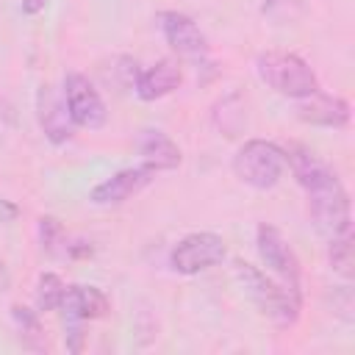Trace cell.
<instances>
[{
  "instance_id": "18",
  "label": "cell",
  "mask_w": 355,
  "mask_h": 355,
  "mask_svg": "<svg viewBox=\"0 0 355 355\" xmlns=\"http://www.w3.org/2000/svg\"><path fill=\"white\" fill-rule=\"evenodd\" d=\"M11 316L19 327V336L31 344V347H39V338H42V324H39V316L22 305H11Z\"/></svg>"
},
{
  "instance_id": "11",
  "label": "cell",
  "mask_w": 355,
  "mask_h": 355,
  "mask_svg": "<svg viewBox=\"0 0 355 355\" xmlns=\"http://www.w3.org/2000/svg\"><path fill=\"white\" fill-rule=\"evenodd\" d=\"M153 169L147 166H133V169H122L116 175H111L108 180L97 183L92 189V202L97 205H119L125 200H130L133 194H139L150 180H153Z\"/></svg>"
},
{
  "instance_id": "17",
  "label": "cell",
  "mask_w": 355,
  "mask_h": 355,
  "mask_svg": "<svg viewBox=\"0 0 355 355\" xmlns=\"http://www.w3.org/2000/svg\"><path fill=\"white\" fill-rule=\"evenodd\" d=\"M244 116H247L244 100L239 103V108H230V97H225V100H219V103L214 105V125H216L225 136H236V133L244 128Z\"/></svg>"
},
{
  "instance_id": "12",
  "label": "cell",
  "mask_w": 355,
  "mask_h": 355,
  "mask_svg": "<svg viewBox=\"0 0 355 355\" xmlns=\"http://www.w3.org/2000/svg\"><path fill=\"white\" fill-rule=\"evenodd\" d=\"M297 116H300L302 122H311V125L344 128V125L349 122V103L341 100V97H333V94L313 92V94H308V97L300 100Z\"/></svg>"
},
{
  "instance_id": "23",
  "label": "cell",
  "mask_w": 355,
  "mask_h": 355,
  "mask_svg": "<svg viewBox=\"0 0 355 355\" xmlns=\"http://www.w3.org/2000/svg\"><path fill=\"white\" fill-rule=\"evenodd\" d=\"M0 116H3V111H0Z\"/></svg>"
},
{
  "instance_id": "8",
  "label": "cell",
  "mask_w": 355,
  "mask_h": 355,
  "mask_svg": "<svg viewBox=\"0 0 355 355\" xmlns=\"http://www.w3.org/2000/svg\"><path fill=\"white\" fill-rule=\"evenodd\" d=\"M255 247H258V255L261 261L288 286L300 288V258L297 252L291 250V244L283 239V233L275 227V225H258V233H255Z\"/></svg>"
},
{
  "instance_id": "22",
  "label": "cell",
  "mask_w": 355,
  "mask_h": 355,
  "mask_svg": "<svg viewBox=\"0 0 355 355\" xmlns=\"http://www.w3.org/2000/svg\"><path fill=\"white\" fill-rule=\"evenodd\" d=\"M6 288H8V272H6V266L0 263V294H6Z\"/></svg>"
},
{
  "instance_id": "2",
  "label": "cell",
  "mask_w": 355,
  "mask_h": 355,
  "mask_svg": "<svg viewBox=\"0 0 355 355\" xmlns=\"http://www.w3.org/2000/svg\"><path fill=\"white\" fill-rule=\"evenodd\" d=\"M236 277L241 280L247 297L258 305V311L275 327H291L300 319V311H302L300 288H294L283 280L277 283V280L266 277L261 269H255L252 263H244V261H236Z\"/></svg>"
},
{
  "instance_id": "7",
  "label": "cell",
  "mask_w": 355,
  "mask_h": 355,
  "mask_svg": "<svg viewBox=\"0 0 355 355\" xmlns=\"http://www.w3.org/2000/svg\"><path fill=\"white\" fill-rule=\"evenodd\" d=\"M64 100L69 108V116L78 128H89L97 130L105 125V103L100 97V92L89 83V78H83L80 72H69L64 80Z\"/></svg>"
},
{
  "instance_id": "20",
  "label": "cell",
  "mask_w": 355,
  "mask_h": 355,
  "mask_svg": "<svg viewBox=\"0 0 355 355\" xmlns=\"http://www.w3.org/2000/svg\"><path fill=\"white\" fill-rule=\"evenodd\" d=\"M39 233H42V244H44L47 250H53V247H55V239L61 236V225H58V219H53V216H42V219H39Z\"/></svg>"
},
{
  "instance_id": "10",
  "label": "cell",
  "mask_w": 355,
  "mask_h": 355,
  "mask_svg": "<svg viewBox=\"0 0 355 355\" xmlns=\"http://www.w3.org/2000/svg\"><path fill=\"white\" fill-rule=\"evenodd\" d=\"M36 111H39V125L44 130V136L53 144H67L72 139V116L67 108V100L58 97V92L53 86H42L36 94Z\"/></svg>"
},
{
  "instance_id": "4",
  "label": "cell",
  "mask_w": 355,
  "mask_h": 355,
  "mask_svg": "<svg viewBox=\"0 0 355 355\" xmlns=\"http://www.w3.org/2000/svg\"><path fill=\"white\" fill-rule=\"evenodd\" d=\"M283 169H286V153L275 141L250 139L233 155L236 178L252 189H261V191L277 186V180L283 178Z\"/></svg>"
},
{
  "instance_id": "16",
  "label": "cell",
  "mask_w": 355,
  "mask_h": 355,
  "mask_svg": "<svg viewBox=\"0 0 355 355\" xmlns=\"http://www.w3.org/2000/svg\"><path fill=\"white\" fill-rule=\"evenodd\" d=\"M64 288L67 286L61 283L58 275H53V272L39 275V283H36V308L39 311H55L61 305V300H64Z\"/></svg>"
},
{
  "instance_id": "14",
  "label": "cell",
  "mask_w": 355,
  "mask_h": 355,
  "mask_svg": "<svg viewBox=\"0 0 355 355\" xmlns=\"http://www.w3.org/2000/svg\"><path fill=\"white\" fill-rule=\"evenodd\" d=\"M139 153H141L144 166L153 169V172L180 166V150L164 130H153V128L144 130L139 136Z\"/></svg>"
},
{
  "instance_id": "9",
  "label": "cell",
  "mask_w": 355,
  "mask_h": 355,
  "mask_svg": "<svg viewBox=\"0 0 355 355\" xmlns=\"http://www.w3.org/2000/svg\"><path fill=\"white\" fill-rule=\"evenodd\" d=\"M158 25L166 36V42L172 44V50L183 58H202L208 53V42L202 36V31L197 28V22L180 11H161L158 14Z\"/></svg>"
},
{
  "instance_id": "5",
  "label": "cell",
  "mask_w": 355,
  "mask_h": 355,
  "mask_svg": "<svg viewBox=\"0 0 355 355\" xmlns=\"http://www.w3.org/2000/svg\"><path fill=\"white\" fill-rule=\"evenodd\" d=\"M64 311V341L69 352L83 349V322L108 313V297L94 286H67L58 305Z\"/></svg>"
},
{
  "instance_id": "6",
  "label": "cell",
  "mask_w": 355,
  "mask_h": 355,
  "mask_svg": "<svg viewBox=\"0 0 355 355\" xmlns=\"http://www.w3.org/2000/svg\"><path fill=\"white\" fill-rule=\"evenodd\" d=\"M222 261H225V241H222V236L208 233V230L183 236L169 255L172 269L180 275H197Z\"/></svg>"
},
{
  "instance_id": "1",
  "label": "cell",
  "mask_w": 355,
  "mask_h": 355,
  "mask_svg": "<svg viewBox=\"0 0 355 355\" xmlns=\"http://www.w3.org/2000/svg\"><path fill=\"white\" fill-rule=\"evenodd\" d=\"M286 161L297 178V183L308 194V211L316 219V225L333 239L338 233L352 230V211H349V194L336 178V172L319 161L305 147H286Z\"/></svg>"
},
{
  "instance_id": "15",
  "label": "cell",
  "mask_w": 355,
  "mask_h": 355,
  "mask_svg": "<svg viewBox=\"0 0 355 355\" xmlns=\"http://www.w3.org/2000/svg\"><path fill=\"white\" fill-rule=\"evenodd\" d=\"M327 258H330V266H333V272H338L341 277H352L355 275V247H352V230H347V233H338V236H333L330 239V252H327Z\"/></svg>"
},
{
  "instance_id": "3",
  "label": "cell",
  "mask_w": 355,
  "mask_h": 355,
  "mask_svg": "<svg viewBox=\"0 0 355 355\" xmlns=\"http://www.w3.org/2000/svg\"><path fill=\"white\" fill-rule=\"evenodd\" d=\"M258 75L261 80L283 97L302 100L319 92V80L313 69L294 53H261L258 55Z\"/></svg>"
},
{
  "instance_id": "21",
  "label": "cell",
  "mask_w": 355,
  "mask_h": 355,
  "mask_svg": "<svg viewBox=\"0 0 355 355\" xmlns=\"http://www.w3.org/2000/svg\"><path fill=\"white\" fill-rule=\"evenodd\" d=\"M44 6H47V0H22L25 14H39V11H44Z\"/></svg>"
},
{
  "instance_id": "19",
  "label": "cell",
  "mask_w": 355,
  "mask_h": 355,
  "mask_svg": "<svg viewBox=\"0 0 355 355\" xmlns=\"http://www.w3.org/2000/svg\"><path fill=\"white\" fill-rule=\"evenodd\" d=\"M261 11L266 17H272L275 22H291L302 14V6H300V0H263Z\"/></svg>"
},
{
  "instance_id": "13",
  "label": "cell",
  "mask_w": 355,
  "mask_h": 355,
  "mask_svg": "<svg viewBox=\"0 0 355 355\" xmlns=\"http://www.w3.org/2000/svg\"><path fill=\"white\" fill-rule=\"evenodd\" d=\"M180 80H183L180 67H178L175 61L164 58V61H158L155 67H150L147 72H141V75L136 78V94H139L141 100L153 103V100H161V97H166L169 92H175V89L180 86Z\"/></svg>"
}]
</instances>
